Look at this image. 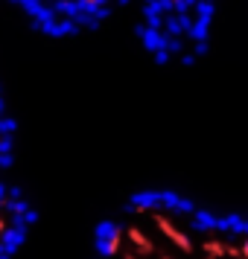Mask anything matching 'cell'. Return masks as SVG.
I'll return each mask as SVG.
<instances>
[{"label": "cell", "instance_id": "obj_1", "mask_svg": "<svg viewBox=\"0 0 248 259\" xmlns=\"http://www.w3.org/2000/svg\"><path fill=\"white\" fill-rule=\"evenodd\" d=\"M21 215H24L21 207H15V204L3 207V204H0V259L6 256V253L21 242V236H24Z\"/></svg>", "mask_w": 248, "mask_h": 259}]
</instances>
